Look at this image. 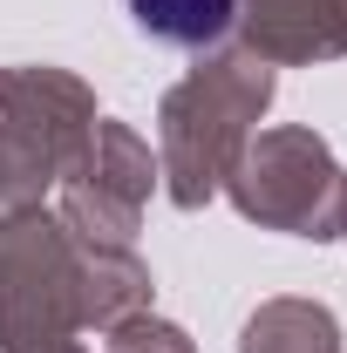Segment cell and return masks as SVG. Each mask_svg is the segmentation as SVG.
<instances>
[{
  "instance_id": "obj_1",
  "label": "cell",
  "mask_w": 347,
  "mask_h": 353,
  "mask_svg": "<svg viewBox=\"0 0 347 353\" xmlns=\"http://www.w3.org/2000/svg\"><path fill=\"white\" fill-rule=\"evenodd\" d=\"M130 21L177 48H218L238 28V0H123Z\"/></svg>"
}]
</instances>
